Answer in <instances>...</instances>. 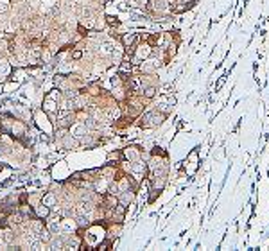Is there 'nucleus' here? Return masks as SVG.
<instances>
[{"label": "nucleus", "instance_id": "obj_1", "mask_svg": "<svg viewBox=\"0 0 269 251\" xmlns=\"http://www.w3.org/2000/svg\"><path fill=\"white\" fill-rule=\"evenodd\" d=\"M133 41H134V34H126V36L122 38V43H124V47H126V49H129Z\"/></svg>", "mask_w": 269, "mask_h": 251}, {"label": "nucleus", "instance_id": "obj_2", "mask_svg": "<svg viewBox=\"0 0 269 251\" xmlns=\"http://www.w3.org/2000/svg\"><path fill=\"white\" fill-rule=\"evenodd\" d=\"M106 22L110 23V25H118V23H120L118 18H115V16H106Z\"/></svg>", "mask_w": 269, "mask_h": 251}, {"label": "nucleus", "instance_id": "obj_3", "mask_svg": "<svg viewBox=\"0 0 269 251\" xmlns=\"http://www.w3.org/2000/svg\"><path fill=\"white\" fill-rule=\"evenodd\" d=\"M154 92H156V90H154L153 86H151V88H147V90H145V97H149V99H151V97L154 95Z\"/></svg>", "mask_w": 269, "mask_h": 251}, {"label": "nucleus", "instance_id": "obj_4", "mask_svg": "<svg viewBox=\"0 0 269 251\" xmlns=\"http://www.w3.org/2000/svg\"><path fill=\"white\" fill-rule=\"evenodd\" d=\"M81 56H83V54H81V50H74V52H72V58H74V59H81Z\"/></svg>", "mask_w": 269, "mask_h": 251}]
</instances>
